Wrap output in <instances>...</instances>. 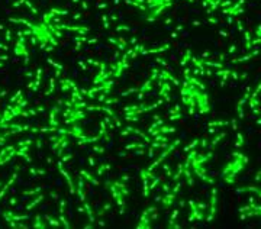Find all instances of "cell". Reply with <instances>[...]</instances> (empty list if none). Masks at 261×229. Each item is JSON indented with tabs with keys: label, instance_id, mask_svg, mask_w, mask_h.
<instances>
[{
	"label": "cell",
	"instance_id": "cell-1",
	"mask_svg": "<svg viewBox=\"0 0 261 229\" xmlns=\"http://www.w3.org/2000/svg\"><path fill=\"white\" fill-rule=\"evenodd\" d=\"M247 163H248L247 156H244L243 152H240V151H235L232 157H231V160L226 163L224 170H222V179H224L225 183L233 184L237 175L243 171L244 167L247 165Z\"/></svg>",
	"mask_w": 261,
	"mask_h": 229
},
{
	"label": "cell",
	"instance_id": "cell-2",
	"mask_svg": "<svg viewBox=\"0 0 261 229\" xmlns=\"http://www.w3.org/2000/svg\"><path fill=\"white\" fill-rule=\"evenodd\" d=\"M157 218H159L157 208L155 206H149V208H147L145 211L142 212L140 219L141 223H138V228H151V222L154 219H157Z\"/></svg>",
	"mask_w": 261,
	"mask_h": 229
}]
</instances>
